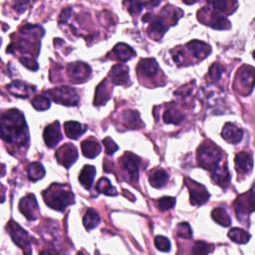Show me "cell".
Listing matches in <instances>:
<instances>
[{
  "instance_id": "cell-1",
  "label": "cell",
  "mask_w": 255,
  "mask_h": 255,
  "mask_svg": "<svg viewBox=\"0 0 255 255\" xmlns=\"http://www.w3.org/2000/svg\"><path fill=\"white\" fill-rule=\"evenodd\" d=\"M1 136L10 144L24 146L28 143L29 132L23 114L11 109L1 117Z\"/></svg>"
},
{
  "instance_id": "cell-2",
  "label": "cell",
  "mask_w": 255,
  "mask_h": 255,
  "mask_svg": "<svg viewBox=\"0 0 255 255\" xmlns=\"http://www.w3.org/2000/svg\"><path fill=\"white\" fill-rule=\"evenodd\" d=\"M42 194L46 204L58 211L64 210L74 202V194L68 184L52 183Z\"/></svg>"
},
{
  "instance_id": "cell-3",
  "label": "cell",
  "mask_w": 255,
  "mask_h": 255,
  "mask_svg": "<svg viewBox=\"0 0 255 255\" xmlns=\"http://www.w3.org/2000/svg\"><path fill=\"white\" fill-rule=\"evenodd\" d=\"M223 159L222 149L214 142L207 140L201 143L197 149V161L199 166L208 169L210 172L221 166Z\"/></svg>"
},
{
  "instance_id": "cell-4",
  "label": "cell",
  "mask_w": 255,
  "mask_h": 255,
  "mask_svg": "<svg viewBox=\"0 0 255 255\" xmlns=\"http://www.w3.org/2000/svg\"><path fill=\"white\" fill-rule=\"evenodd\" d=\"M46 94L49 95V97H51L55 103L65 106H77L80 100L76 90L69 86L48 90Z\"/></svg>"
},
{
  "instance_id": "cell-5",
  "label": "cell",
  "mask_w": 255,
  "mask_h": 255,
  "mask_svg": "<svg viewBox=\"0 0 255 255\" xmlns=\"http://www.w3.org/2000/svg\"><path fill=\"white\" fill-rule=\"evenodd\" d=\"M7 229L9 232V235L11 236L13 242L22 248L24 252L26 253H31V237L29 233L24 230L17 222L10 220L7 224Z\"/></svg>"
},
{
  "instance_id": "cell-6",
  "label": "cell",
  "mask_w": 255,
  "mask_h": 255,
  "mask_svg": "<svg viewBox=\"0 0 255 255\" xmlns=\"http://www.w3.org/2000/svg\"><path fill=\"white\" fill-rule=\"evenodd\" d=\"M235 212L237 218L240 221H243L244 217H247L254 210V191L253 187L248 191L238 196L234 202Z\"/></svg>"
},
{
  "instance_id": "cell-7",
  "label": "cell",
  "mask_w": 255,
  "mask_h": 255,
  "mask_svg": "<svg viewBox=\"0 0 255 255\" xmlns=\"http://www.w3.org/2000/svg\"><path fill=\"white\" fill-rule=\"evenodd\" d=\"M140 158L130 151H127L121 158L120 164L122 168L128 175V180L136 182L138 178V168H139Z\"/></svg>"
},
{
  "instance_id": "cell-8",
  "label": "cell",
  "mask_w": 255,
  "mask_h": 255,
  "mask_svg": "<svg viewBox=\"0 0 255 255\" xmlns=\"http://www.w3.org/2000/svg\"><path fill=\"white\" fill-rule=\"evenodd\" d=\"M184 182L189 190L190 203L192 205H202L208 200L209 193L203 184L198 183L190 178H185Z\"/></svg>"
},
{
  "instance_id": "cell-9",
  "label": "cell",
  "mask_w": 255,
  "mask_h": 255,
  "mask_svg": "<svg viewBox=\"0 0 255 255\" xmlns=\"http://www.w3.org/2000/svg\"><path fill=\"white\" fill-rule=\"evenodd\" d=\"M78 155L79 153L77 147L69 142L60 146L55 153V156L59 163H61L66 168L71 167V165L77 160Z\"/></svg>"
},
{
  "instance_id": "cell-10",
  "label": "cell",
  "mask_w": 255,
  "mask_h": 255,
  "mask_svg": "<svg viewBox=\"0 0 255 255\" xmlns=\"http://www.w3.org/2000/svg\"><path fill=\"white\" fill-rule=\"evenodd\" d=\"M68 75L71 82L84 83L86 82L92 73L91 67L83 62H75L68 65Z\"/></svg>"
},
{
  "instance_id": "cell-11",
  "label": "cell",
  "mask_w": 255,
  "mask_h": 255,
  "mask_svg": "<svg viewBox=\"0 0 255 255\" xmlns=\"http://www.w3.org/2000/svg\"><path fill=\"white\" fill-rule=\"evenodd\" d=\"M19 209L28 220H35L39 215V206L35 195L30 193L21 198Z\"/></svg>"
},
{
  "instance_id": "cell-12",
  "label": "cell",
  "mask_w": 255,
  "mask_h": 255,
  "mask_svg": "<svg viewBox=\"0 0 255 255\" xmlns=\"http://www.w3.org/2000/svg\"><path fill=\"white\" fill-rule=\"evenodd\" d=\"M136 72L139 78L153 79L156 76H158L160 69L155 59L146 58V59H141L138 62V65L136 67Z\"/></svg>"
},
{
  "instance_id": "cell-13",
  "label": "cell",
  "mask_w": 255,
  "mask_h": 255,
  "mask_svg": "<svg viewBox=\"0 0 255 255\" xmlns=\"http://www.w3.org/2000/svg\"><path fill=\"white\" fill-rule=\"evenodd\" d=\"M43 137H44L45 143L49 147H54L58 144V142L62 138L61 128H60V124L58 121L50 124L49 126H47L45 128Z\"/></svg>"
},
{
  "instance_id": "cell-14",
  "label": "cell",
  "mask_w": 255,
  "mask_h": 255,
  "mask_svg": "<svg viewBox=\"0 0 255 255\" xmlns=\"http://www.w3.org/2000/svg\"><path fill=\"white\" fill-rule=\"evenodd\" d=\"M110 81L115 85H127L129 81L128 76V67L125 64H116L112 67L111 72L109 74Z\"/></svg>"
},
{
  "instance_id": "cell-15",
  "label": "cell",
  "mask_w": 255,
  "mask_h": 255,
  "mask_svg": "<svg viewBox=\"0 0 255 255\" xmlns=\"http://www.w3.org/2000/svg\"><path fill=\"white\" fill-rule=\"evenodd\" d=\"M111 83H112L111 81H109L108 79H105L98 85L95 93V101H94L95 106H103L110 100L113 92Z\"/></svg>"
},
{
  "instance_id": "cell-16",
  "label": "cell",
  "mask_w": 255,
  "mask_h": 255,
  "mask_svg": "<svg viewBox=\"0 0 255 255\" xmlns=\"http://www.w3.org/2000/svg\"><path fill=\"white\" fill-rule=\"evenodd\" d=\"M185 47L187 48L188 52L199 61L206 58L211 52L210 46L199 40H192L188 42Z\"/></svg>"
},
{
  "instance_id": "cell-17",
  "label": "cell",
  "mask_w": 255,
  "mask_h": 255,
  "mask_svg": "<svg viewBox=\"0 0 255 255\" xmlns=\"http://www.w3.org/2000/svg\"><path fill=\"white\" fill-rule=\"evenodd\" d=\"M7 90L17 98L26 99L36 91V88L21 81H14L7 86Z\"/></svg>"
},
{
  "instance_id": "cell-18",
  "label": "cell",
  "mask_w": 255,
  "mask_h": 255,
  "mask_svg": "<svg viewBox=\"0 0 255 255\" xmlns=\"http://www.w3.org/2000/svg\"><path fill=\"white\" fill-rule=\"evenodd\" d=\"M235 168L238 173L246 174L252 170L253 167V157L250 152L241 151L236 154L235 159Z\"/></svg>"
},
{
  "instance_id": "cell-19",
  "label": "cell",
  "mask_w": 255,
  "mask_h": 255,
  "mask_svg": "<svg viewBox=\"0 0 255 255\" xmlns=\"http://www.w3.org/2000/svg\"><path fill=\"white\" fill-rule=\"evenodd\" d=\"M110 54L112 55L111 58L113 60H117L120 62H127L130 60L133 56H135V52L133 51V49L125 43H118L113 48Z\"/></svg>"
},
{
  "instance_id": "cell-20",
  "label": "cell",
  "mask_w": 255,
  "mask_h": 255,
  "mask_svg": "<svg viewBox=\"0 0 255 255\" xmlns=\"http://www.w3.org/2000/svg\"><path fill=\"white\" fill-rule=\"evenodd\" d=\"M222 137L229 143H238L243 136V130L232 123H226L221 131Z\"/></svg>"
},
{
  "instance_id": "cell-21",
  "label": "cell",
  "mask_w": 255,
  "mask_h": 255,
  "mask_svg": "<svg viewBox=\"0 0 255 255\" xmlns=\"http://www.w3.org/2000/svg\"><path fill=\"white\" fill-rule=\"evenodd\" d=\"M237 77L239 80H237L240 84L242 89H249L251 92L254 87V69L251 66H244L242 67L238 73Z\"/></svg>"
},
{
  "instance_id": "cell-22",
  "label": "cell",
  "mask_w": 255,
  "mask_h": 255,
  "mask_svg": "<svg viewBox=\"0 0 255 255\" xmlns=\"http://www.w3.org/2000/svg\"><path fill=\"white\" fill-rule=\"evenodd\" d=\"M207 13L209 14V17H208V21L205 22L206 25H209L213 29H217V30H226L230 28V22L228 21L226 16L220 14L215 10L211 12L207 10Z\"/></svg>"
},
{
  "instance_id": "cell-23",
  "label": "cell",
  "mask_w": 255,
  "mask_h": 255,
  "mask_svg": "<svg viewBox=\"0 0 255 255\" xmlns=\"http://www.w3.org/2000/svg\"><path fill=\"white\" fill-rule=\"evenodd\" d=\"M184 119V115L173 104H169L163 114V121L165 124L178 125Z\"/></svg>"
},
{
  "instance_id": "cell-24",
  "label": "cell",
  "mask_w": 255,
  "mask_h": 255,
  "mask_svg": "<svg viewBox=\"0 0 255 255\" xmlns=\"http://www.w3.org/2000/svg\"><path fill=\"white\" fill-rule=\"evenodd\" d=\"M81 148L83 154L88 158H95L101 152L100 143L94 138H87L81 143Z\"/></svg>"
},
{
  "instance_id": "cell-25",
  "label": "cell",
  "mask_w": 255,
  "mask_h": 255,
  "mask_svg": "<svg viewBox=\"0 0 255 255\" xmlns=\"http://www.w3.org/2000/svg\"><path fill=\"white\" fill-rule=\"evenodd\" d=\"M64 127H65L64 128H65L66 134L72 139H78L83 133H85V131L88 128L86 126L75 121L66 122Z\"/></svg>"
},
{
  "instance_id": "cell-26",
  "label": "cell",
  "mask_w": 255,
  "mask_h": 255,
  "mask_svg": "<svg viewBox=\"0 0 255 255\" xmlns=\"http://www.w3.org/2000/svg\"><path fill=\"white\" fill-rule=\"evenodd\" d=\"M95 175H96V167L93 165L87 164L83 167V169L80 172L79 181L87 190H89L93 184Z\"/></svg>"
},
{
  "instance_id": "cell-27",
  "label": "cell",
  "mask_w": 255,
  "mask_h": 255,
  "mask_svg": "<svg viewBox=\"0 0 255 255\" xmlns=\"http://www.w3.org/2000/svg\"><path fill=\"white\" fill-rule=\"evenodd\" d=\"M148 180L151 186L155 188H160L165 185L166 181L168 180V174L165 170L161 168H156L150 172Z\"/></svg>"
},
{
  "instance_id": "cell-28",
  "label": "cell",
  "mask_w": 255,
  "mask_h": 255,
  "mask_svg": "<svg viewBox=\"0 0 255 255\" xmlns=\"http://www.w3.org/2000/svg\"><path fill=\"white\" fill-rule=\"evenodd\" d=\"M123 123L128 128H136L142 126L139 114L136 111H126L123 115Z\"/></svg>"
},
{
  "instance_id": "cell-29",
  "label": "cell",
  "mask_w": 255,
  "mask_h": 255,
  "mask_svg": "<svg viewBox=\"0 0 255 255\" xmlns=\"http://www.w3.org/2000/svg\"><path fill=\"white\" fill-rule=\"evenodd\" d=\"M211 216L214 221H216L218 224L224 227H227L231 224V218L223 207L214 208L211 212Z\"/></svg>"
},
{
  "instance_id": "cell-30",
  "label": "cell",
  "mask_w": 255,
  "mask_h": 255,
  "mask_svg": "<svg viewBox=\"0 0 255 255\" xmlns=\"http://www.w3.org/2000/svg\"><path fill=\"white\" fill-rule=\"evenodd\" d=\"M228 236H229V238H231L232 241L239 243V244L247 243L251 237V235L247 231H245L241 228H238V227H234V228L230 229L228 232Z\"/></svg>"
},
{
  "instance_id": "cell-31",
  "label": "cell",
  "mask_w": 255,
  "mask_h": 255,
  "mask_svg": "<svg viewBox=\"0 0 255 255\" xmlns=\"http://www.w3.org/2000/svg\"><path fill=\"white\" fill-rule=\"evenodd\" d=\"M100 222V216L98 214V212L93 209V208H89L84 216L83 219V223L84 226L87 230H91L93 228H95Z\"/></svg>"
},
{
  "instance_id": "cell-32",
  "label": "cell",
  "mask_w": 255,
  "mask_h": 255,
  "mask_svg": "<svg viewBox=\"0 0 255 255\" xmlns=\"http://www.w3.org/2000/svg\"><path fill=\"white\" fill-rule=\"evenodd\" d=\"M45 168L40 162H32L28 167V177L31 181H38L45 175Z\"/></svg>"
},
{
  "instance_id": "cell-33",
  "label": "cell",
  "mask_w": 255,
  "mask_h": 255,
  "mask_svg": "<svg viewBox=\"0 0 255 255\" xmlns=\"http://www.w3.org/2000/svg\"><path fill=\"white\" fill-rule=\"evenodd\" d=\"M96 189L106 195H117V189L112 185L111 181L107 177H102L96 184Z\"/></svg>"
},
{
  "instance_id": "cell-34",
  "label": "cell",
  "mask_w": 255,
  "mask_h": 255,
  "mask_svg": "<svg viewBox=\"0 0 255 255\" xmlns=\"http://www.w3.org/2000/svg\"><path fill=\"white\" fill-rule=\"evenodd\" d=\"M32 106L37 111H45L50 108V99L48 96L39 95L32 100Z\"/></svg>"
},
{
  "instance_id": "cell-35",
  "label": "cell",
  "mask_w": 255,
  "mask_h": 255,
  "mask_svg": "<svg viewBox=\"0 0 255 255\" xmlns=\"http://www.w3.org/2000/svg\"><path fill=\"white\" fill-rule=\"evenodd\" d=\"M176 234L180 238L190 239L192 237V230L187 222H181L176 226Z\"/></svg>"
},
{
  "instance_id": "cell-36",
  "label": "cell",
  "mask_w": 255,
  "mask_h": 255,
  "mask_svg": "<svg viewBox=\"0 0 255 255\" xmlns=\"http://www.w3.org/2000/svg\"><path fill=\"white\" fill-rule=\"evenodd\" d=\"M157 207L161 211H165L168 209H171L175 205V198L171 196H164L157 200L156 202Z\"/></svg>"
},
{
  "instance_id": "cell-37",
  "label": "cell",
  "mask_w": 255,
  "mask_h": 255,
  "mask_svg": "<svg viewBox=\"0 0 255 255\" xmlns=\"http://www.w3.org/2000/svg\"><path fill=\"white\" fill-rule=\"evenodd\" d=\"M211 251H212L211 245L204 241H196L192 248L193 254H208Z\"/></svg>"
},
{
  "instance_id": "cell-38",
  "label": "cell",
  "mask_w": 255,
  "mask_h": 255,
  "mask_svg": "<svg viewBox=\"0 0 255 255\" xmlns=\"http://www.w3.org/2000/svg\"><path fill=\"white\" fill-rule=\"evenodd\" d=\"M154 245L159 251L162 252H167L170 250V241L162 235H158L154 238Z\"/></svg>"
},
{
  "instance_id": "cell-39",
  "label": "cell",
  "mask_w": 255,
  "mask_h": 255,
  "mask_svg": "<svg viewBox=\"0 0 255 255\" xmlns=\"http://www.w3.org/2000/svg\"><path fill=\"white\" fill-rule=\"evenodd\" d=\"M222 73H223V67H222L220 64L214 63V64H212L211 67L209 68L208 76H209V78H210L213 82H216V81H218V80L221 78Z\"/></svg>"
},
{
  "instance_id": "cell-40",
  "label": "cell",
  "mask_w": 255,
  "mask_h": 255,
  "mask_svg": "<svg viewBox=\"0 0 255 255\" xmlns=\"http://www.w3.org/2000/svg\"><path fill=\"white\" fill-rule=\"evenodd\" d=\"M103 143H104V145H105L106 152H107V154H109V155L114 154V153L118 150V148H119V146L117 145V143H116L111 137H106V138H104V139H103Z\"/></svg>"
},
{
  "instance_id": "cell-41",
  "label": "cell",
  "mask_w": 255,
  "mask_h": 255,
  "mask_svg": "<svg viewBox=\"0 0 255 255\" xmlns=\"http://www.w3.org/2000/svg\"><path fill=\"white\" fill-rule=\"evenodd\" d=\"M71 13H72V9H70V8H67V9L63 10L62 14L60 15V21L59 22L60 23H66L67 20L70 18Z\"/></svg>"
}]
</instances>
